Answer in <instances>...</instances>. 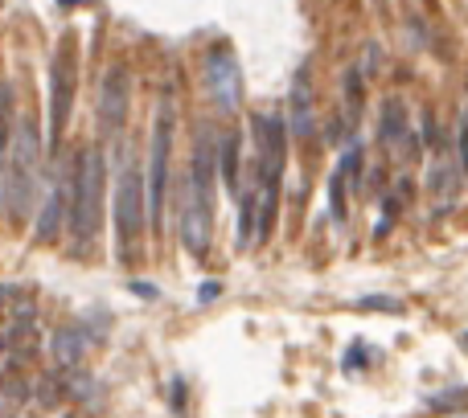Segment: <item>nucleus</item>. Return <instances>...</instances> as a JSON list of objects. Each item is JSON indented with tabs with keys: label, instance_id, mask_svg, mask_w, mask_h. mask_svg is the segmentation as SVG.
<instances>
[{
	"label": "nucleus",
	"instance_id": "21",
	"mask_svg": "<svg viewBox=\"0 0 468 418\" xmlns=\"http://www.w3.org/2000/svg\"><path fill=\"white\" fill-rule=\"evenodd\" d=\"M357 308H366V312H403V304H399L395 296H370V299H362Z\"/></svg>",
	"mask_w": 468,
	"mask_h": 418
},
{
	"label": "nucleus",
	"instance_id": "14",
	"mask_svg": "<svg viewBox=\"0 0 468 418\" xmlns=\"http://www.w3.org/2000/svg\"><path fill=\"white\" fill-rule=\"evenodd\" d=\"M13 128H16L13 82H0V169L8 164V144H13Z\"/></svg>",
	"mask_w": 468,
	"mask_h": 418
},
{
	"label": "nucleus",
	"instance_id": "12",
	"mask_svg": "<svg viewBox=\"0 0 468 418\" xmlns=\"http://www.w3.org/2000/svg\"><path fill=\"white\" fill-rule=\"evenodd\" d=\"M428 189H431V202H436L440 214H448V209L456 205V197H461V177H456V164L448 161V156H440V161L431 164Z\"/></svg>",
	"mask_w": 468,
	"mask_h": 418
},
{
	"label": "nucleus",
	"instance_id": "10",
	"mask_svg": "<svg viewBox=\"0 0 468 418\" xmlns=\"http://www.w3.org/2000/svg\"><path fill=\"white\" fill-rule=\"evenodd\" d=\"M378 140L390 148V152H403V156H415L420 152V140L411 136V128H407V111L399 99H387V107H382V120H378Z\"/></svg>",
	"mask_w": 468,
	"mask_h": 418
},
{
	"label": "nucleus",
	"instance_id": "5",
	"mask_svg": "<svg viewBox=\"0 0 468 418\" xmlns=\"http://www.w3.org/2000/svg\"><path fill=\"white\" fill-rule=\"evenodd\" d=\"M144 222H148V202H144V177L140 169L123 156L120 161V177H115V258L132 263L144 238Z\"/></svg>",
	"mask_w": 468,
	"mask_h": 418
},
{
	"label": "nucleus",
	"instance_id": "22",
	"mask_svg": "<svg viewBox=\"0 0 468 418\" xmlns=\"http://www.w3.org/2000/svg\"><path fill=\"white\" fill-rule=\"evenodd\" d=\"M456 148H461V169L468 172V115L461 120V144H456Z\"/></svg>",
	"mask_w": 468,
	"mask_h": 418
},
{
	"label": "nucleus",
	"instance_id": "24",
	"mask_svg": "<svg viewBox=\"0 0 468 418\" xmlns=\"http://www.w3.org/2000/svg\"><path fill=\"white\" fill-rule=\"evenodd\" d=\"M181 402H186V386H181V381H173V411H181Z\"/></svg>",
	"mask_w": 468,
	"mask_h": 418
},
{
	"label": "nucleus",
	"instance_id": "4",
	"mask_svg": "<svg viewBox=\"0 0 468 418\" xmlns=\"http://www.w3.org/2000/svg\"><path fill=\"white\" fill-rule=\"evenodd\" d=\"M41 152H46V144H41V136H37V120L21 115L13 128V144H8V164H5V193H8L5 205H8L13 225H25V217H29Z\"/></svg>",
	"mask_w": 468,
	"mask_h": 418
},
{
	"label": "nucleus",
	"instance_id": "7",
	"mask_svg": "<svg viewBox=\"0 0 468 418\" xmlns=\"http://www.w3.org/2000/svg\"><path fill=\"white\" fill-rule=\"evenodd\" d=\"M74 82H79V54L70 41H62V49L54 54L49 66V131H46V156H58L62 148V131L70 123L74 107Z\"/></svg>",
	"mask_w": 468,
	"mask_h": 418
},
{
	"label": "nucleus",
	"instance_id": "18",
	"mask_svg": "<svg viewBox=\"0 0 468 418\" xmlns=\"http://www.w3.org/2000/svg\"><path fill=\"white\" fill-rule=\"evenodd\" d=\"M82 349H87V340H82V332H74V329H66V332H58V340H54V353H58V361L62 365H74L82 357Z\"/></svg>",
	"mask_w": 468,
	"mask_h": 418
},
{
	"label": "nucleus",
	"instance_id": "15",
	"mask_svg": "<svg viewBox=\"0 0 468 418\" xmlns=\"http://www.w3.org/2000/svg\"><path fill=\"white\" fill-rule=\"evenodd\" d=\"M218 177L227 181V189L234 197L242 193V185H239V136H227L218 144Z\"/></svg>",
	"mask_w": 468,
	"mask_h": 418
},
{
	"label": "nucleus",
	"instance_id": "11",
	"mask_svg": "<svg viewBox=\"0 0 468 418\" xmlns=\"http://www.w3.org/2000/svg\"><path fill=\"white\" fill-rule=\"evenodd\" d=\"M288 115H292V136L308 140V131H313V82H308V70H300L296 82H292Z\"/></svg>",
	"mask_w": 468,
	"mask_h": 418
},
{
	"label": "nucleus",
	"instance_id": "8",
	"mask_svg": "<svg viewBox=\"0 0 468 418\" xmlns=\"http://www.w3.org/2000/svg\"><path fill=\"white\" fill-rule=\"evenodd\" d=\"M206 90L210 99L218 103V111L234 115L242 103V70H239V57H234L230 46H214L206 54Z\"/></svg>",
	"mask_w": 468,
	"mask_h": 418
},
{
	"label": "nucleus",
	"instance_id": "2",
	"mask_svg": "<svg viewBox=\"0 0 468 418\" xmlns=\"http://www.w3.org/2000/svg\"><path fill=\"white\" fill-rule=\"evenodd\" d=\"M255 128V242L271 238L275 225V202H280V181H283V164H288V128H283L280 111H267L250 120Z\"/></svg>",
	"mask_w": 468,
	"mask_h": 418
},
{
	"label": "nucleus",
	"instance_id": "17",
	"mask_svg": "<svg viewBox=\"0 0 468 418\" xmlns=\"http://www.w3.org/2000/svg\"><path fill=\"white\" fill-rule=\"evenodd\" d=\"M239 246H255V193H239Z\"/></svg>",
	"mask_w": 468,
	"mask_h": 418
},
{
	"label": "nucleus",
	"instance_id": "20",
	"mask_svg": "<svg viewBox=\"0 0 468 418\" xmlns=\"http://www.w3.org/2000/svg\"><path fill=\"white\" fill-rule=\"evenodd\" d=\"M461 406H468V390H444V394H436L431 398V411H440V414H452V411H461Z\"/></svg>",
	"mask_w": 468,
	"mask_h": 418
},
{
	"label": "nucleus",
	"instance_id": "1",
	"mask_svg": "<svg viewBox=\"0 0 468 418\" xmlns=\"http://www.w3.org/2000/svg\"><path fill=\"white\" fill-rule=\"evenodd\" d=\"M214 177H218V144L210 131H197L194 161H189L186 197H181V242L194 258H206L214 230Z\"/></svg>",
	"mask_w": 468,
	"mask_h": 418
},
{
	"label": "nucleus",
	"instance_id": "6",
	"mask_svg": "<svg viewBox=\"0 0 468 418\" xmlns=\"http://www.w3.org/2000/svg\"><path fill=\"white\" fill-rule=\"evenodd\" d=\"M169 156H173V103L165 99L156 107L153 123V152H148V177H144V202H148V222L161 234L165 225V202H169Z\"/></svg>",
	"mask_w": 468,
	"mask_h": 418
},
{
	"label": "nucleus",
	"instance_id": "26",
	"mask_svg": "<svg viewBox=\"0 0 468 418\" xmlns=\"http://www.w3.org/2000/svg\"><path fill=\"white\" fill-rule=\"evenodd\" d=\"M461 340H464V349H468V332H464V337H461Z\"/></svg>",
	"mask_w": 468,
	"mask_h": 418
},
{
	"label": "nucleus",
	"instance_id": "9",
	"mask_svg": "<svg viewBox=\"0 0 468 418\" xmlns=\"http://www.w3.org/2000/svg\"><path fill=\"white\" fill-rule=\"evenodd\" d=\"M128 107H132V74L128 66H112L99 82V128L103 136H120L128 123Z\"/></svg>",
	"mask_w": 468,
	"mask_h": 418
},
{
	"label": "nucleus",
	"instance_id": "16",
	"mask_svg": "<svg viewBox=\"0 0 468 418\" xmlns=\"http://www.w3.org/2000/svg\"><path fill=\"white\" fill-rule=\"evenodd\" d=\"M341 87H346V115H349V123H357V120H362V107H366V90H362L366 78H362V70H349Z\"/></svg>",
	"mask_w": 468,
	"mask_h": 418
},
{
	"label": "nucleus",
	"instance_id": "27",
	"mask_svg": "<svg viewBox=\"0 0 468 418\" xmlns=\"http://www.w3.org/2000/svg\"><path fill=\"white\" fill-rule=\"evenodd\" d=\"M66 5H74V0H66Z\"/></svg>",
	"mask_w": 468,
	"mask_h": 418
},
{
	"label": "nucleus",
	"instance_id": "13",
	"mask_svg": "<svg viewBox=\"0 0 468 418\" xmlns=\"http://www.w3.org/2000/svg\"><path fill=\"white\" fill-rule=\"evenodd\" d=\"M66 205H70V185H54L46 197V209H41V217H37V242H58Z\"/></svg>",
	"mask_w": 468,
	"mask_h": 418
},
{
	"label": "nucleus",
	"instance_id": "19",
	"mask_svg": "<svg viewBox=\"0 0 468 418\" xmlns=\"http://www.w3.org/2000/svg\"><path fill=\"white\" fill-rule=\"evenodd\" d=\"M346 169H333V181H329V197H333V222H346Z\"/></svg>",
	"mask_w": 468,
	"mask_h": 418
},
{
	"label": "nucleus",
	"instance_id": "23",
	"mask_svg": "<svg viewBox=\"0 0 468 418\" xmlns=\"http://www.w3.org/2000/svg\"><path fill=\"white\" fill-rule=\"evenodd\" d=\"M366 361V349L362 345H357V349H349V357H346V365H349V370H357V365H362Z\"/></svg>",
	"mask_w": 468,
	"mask_h": 418
},
{
	"label": "nucleus",
	"instance_id": "3",
	"mask_svg": "<svg viewBox=\"0 0 468 418\" xmlns=\"http://www.w3.org/2000/svg\"><path fill=\"white\" fill-rule=\"evenodd\" d=\"M103 189H107V161L99 144H82L74 152L70 172V205H66V222H70L74 255H87L99 238L103 225Z\"/></svg>",
	"mask_w": 468,
	"mask_h": 418
},
{
	"label": "nucleus",
	"instance_id": "25",
	"mask_svg": "<svg viewBox=\"0 0 468 418\" xmlns=\"http://www.w3.org/2000/svg\"><path fill=\"white\" fill-rule=\"evenodd\" d=\"M214 296H218V283H206V287H202V304H206V299H214Z\"/></svg>",
	"mask_w": 468,
	"mask_h": 418
}]
</instances>
